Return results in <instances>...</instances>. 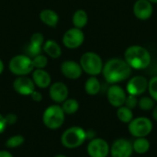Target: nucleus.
<instances>
[{
	"label": "nucleus",
	"mask_w": 157,
	"mask_h": 157,
	"mask_svg": "<svg viewBox=\"0 0 157 157\" xmlns=\"http://www.w3.org/2000/svg\"><path fill=\"white\" fill-rule=\"evenodd\" d=\"M132 70L124 59L111 58L104 63L102 74L109 84L114 85L129 79L132 75Z\"/></svg>",
	"instance_id": "nucleus-1"
},
{
	"label": "nucleus",
	"mask_w": 157,
	"mask_h": 157,
	"mask_svg": "<svg viewBox=\"0 0 157 157\" xmlns=\"http://www.w3.org/2000/svg\"><path fill=\"white\" fill-rule=\"evenodd\" d=\"M124 60L132 69L144 70L151 64V53L140 45H132L124 52Z\"/></svg>",
	"instance_id": "nucleus-2"
},
{
	"label": "nucleus",
	"mask_w": 157,
	"mask_h": 157,
	"mask_svg": "<svg viewBox=\"0 0 157 157\" xmlns=\"http://www.w3.org/2000/svg\"><path fill=\"white\" fill-rule=\"evenodd\" d=\"M86 140V131L79 126L69 127L61 136V144L67 149L77 148L83 145Z\"/></svg>",
	"instance_id": "nucleus-3"
},
{
	"label": "nucleus",
	"mask_w": 157,
	"mask_h": 157,
	"mask_svg": "<svg viewBox=\"0 0 157 157\" xmlns=\"http://www.w3.org/2000/svg\"><path fill=\"white\" fill-rule=\"evenodd\" d=\"M65 114L61 106L54 104L49 106L42 114V122L49 130H58L64 122Z\"/></svg>",
	"instance_id": "nucleus-4"
},
{
	"label": "nucleus",
	"mask_w": 157,
	"mask_h": 157,
	"mask_svg": "<svg viewBox=\"0 0 157 157\" xmlns=\"http://www.w3.org/2000/svg\"><path fill=\"white\" fill-rule=\"evenodd\" d=\"M79 63L83 72L89 75L90 76H97L101 74L104 65L101 57L94 52H85L81 56Z\"/></svg>",
	"instance_id": "nucleus-5"
},
{
	"label": "nucleus",
	"mask_w": 157,
	"mask_h": 157,
	"mask_svg": "<svg viewBox=\"0 0 157 157\" xmlns=\"http://www.w3.org/2000/svg\"><path fill=\"white\" fill-rule=\"evenodd\" d=\"M10 72L17 76H25L32 73L34 70L32 60L27 54H17L9 62Z\"/></svg>",
	"instance_id": "nucleus-6"
},
{
	"label": "nucleus",
	"mask_w": 157,
	"mask_h": 157,
	"mask_svg": "<svg viewBox=\"0 0 157 157\" xmlns=\"http://www.w3.org/2000/svg\"><path fill=\"white\" fill-rule=\"evenodd\" d=\"M153 127V122L149 118L138 117L133 118L128 124V131L130 134L135 138L146 137L152 132Z\"/></svg>",
	"instance_id": "nucleus-7"
},
{
	"label": "nucleus",
	"mask_w": 157,
	"mask_h": 157,
	"mask_svg": "<svg viewBox=\"0 0 157 157\" xmlns=\"http://www.w3.org/2000/svg\"><path fill=\"white\" fill-rule=\"evenodd\" d=\"M85 40V34L81 29L72 28L66 30L63 36V44L68 49L79 48Z\"/></svg>",
	"instance_id": "nucleus-8"
},
{
	"label": "nucleus",
	"mask_w": 157,
	"mask_h": 157,
	"mask_svg": "<svg viewBox=\"0 0 157 157\" xmlns=\"http://www.w3.org/2000/svg\"><path fill=\"white\" fill-rule=\"evenodd\" d=\"M110 146L107 141L102 138H94L89 141L86 152L90 157H108Z\"/></svg>",
	"instance_id": "nucleus-9"
},
{
	"label": "nucleus",
	"mask_w": 157,
	"mask_h": 157,
	"mask_svg": "<svg viewBox=\"0 0 157 157\" xmlns=\"http://www.w3.org/2000/svg\"><path fill=\"white\" fill-rule=\"evenodd\" d=\"M132 153V144L124 138H120L114 141L109 149L111 157H131Z\"/></svg>",
	"instance_id": "nucleus-10"
},
{
	"label": "nucleus",
	"mask_w": 157,
	"mask_h": 157,
	"mask_svg": "<svg viewBox=\"0 0 157 157\" xmlns=\"http://www.w3.org/2000/svg\"><path fill=\"white\" fill-rule=\"evenodd\" d=\"M127 98V92L119 85H111L107 91V98L109 103L114 108L124 106Z\"/></svg>",
	"instance_id": "nucleus-11"
},
{
	"label": "nucleus",
	"mask_w": 157,
	"mask_h": 157,
	"mask_svg": "<svg viewBox=\"0 0 157 157\" xmlns=\"http://www.w3.org/2000/svg\"><path fill=\"white\" fill-rule=\"evenodd\" d=\"M148 87V80L143 75H136L132 77L126 86V92L128 95L141 96L143 95Z\"/></svg>",
	"instance_id": "nucleus-12"
},
{
	"label": "nucleus",
	"mask_w": 157,
	"mask_h": 157,
	"mask_svg": "<svg viewBox=\"0 0 157 157\" xmlns=\"http://www.w3.org/2000/svg\"><path fill=\"white\" fill-rule=\"evenodd\" d=\"M13 89L21 96H30L34 90H36V86L33 80L27 75L17 76L13 82Z\"/></svg>",
	"instance_id": "nucleus-13"
},
{
	"label": "nucleus",
	"mask_w": 157,
	"mask_h": 157,
	"mask_svg": "<svg viewBox=\"0 0 157 157\" xmlns=\"http://www.w3.org/2000/svg\"><path fill=\"white\" fill-rule=\"evenodd\" d=\"M68 95V87L63 82H55L51 84L49 86V96L51 99L57 104L63 103L65 99H67Z\"/></svg>",
	"instance_id": "nucleus-14"
},
{
	"label": "nucleus",
	"mask_w": 157,
	"mask_h": 157,
	"mask_svg": "<svg viewBox=\"0 0 157 157\" xmlns=\"http://www.w3.org/2000/svg\"><path fill=\"white\" fill-rule=\"evenodd\" d=\"M133 14L140 20L149 19L154 12L153 4L148 0H137L133 5Z\"/></svg>",
	"instance_id": "nucleus-15"
},
{
	"label": "nucleus",
	"mask_w": 157,
	"mask_h": 157,
	"mask_svg": "<svg viewBox=\"0 0 157 157\" xmlns=\"http://www.w3.org/2000/svg\"><path fill=\"white\" fill-rule=\"evenodd\" d=\"M61 72L64 77L71 80L80 78L83 74V70L80 63L71 60L64 61L61 64Z\"/></svg>",
	"instance_id": "nucleus-16"
},
{
	"label": "nucleus",
	"mask_w": 157,
	"mask_h": 157,
	"mask_svg": "<svg viewBox=\"0 0 157 157\" xmlns=\"http://www.w3.org/2000/svg\"><path fill=\"white\" fill-rule=\"evenodd\" d=\"M43 43H44V36L40 32L34 33L31 36L29 43L27 47V52H28L27 55L29 57L31 56L33 58L36 55L40 54Z\"/></svg>",
	"instance_id": "nucleus-17"
},
{
	"label": "nucleus",
	"mask_w": 157,
	"mask_h": 157,
	"mask_svg": "<svg viewBox=\"0 0 157 157\" xmlns=\"http://www.w3.org/2000/svg\"><path fill=\"white\" fill-rule=\"evenodd\" d=\"M31 79L39 88H48L52 84V77L44 69H34L32 71Z\"/></svg>",
	"instance_id": "nucleus-18"
},
{
	"label": "nucleus",
	"mask_w": 157,
	"mask_h": 157,
	"mask_svg": "<svg viewBox=\"0 0 157 157\" xmlns=\"http://www.w3.org/2000/svg\"><path fill=\"white\" fill-rule=\"evenodd\" d=\"M40 19L42 23L49 27H56L59 22V16L58 14L52 9H43L40 13Z\"/></svg>",
	"instance_id": "nucleus-19"
},
{
	"label": "nucleus",
	"mask_w": 157,
	"mask_h": 157,
	"mask_svg": "<svg viewBox=\"0 0 157 157\" xmlns=\"http://www.w3.org/2000/svg\"><path fill=\"white\" fill-rule=\"evenodd\" d=\"M42 49L45 52V53L52 59H57L62 54L61 46L53 40H47L43 43Z\"/></svg>",
	"instance_id": "nucleus-20"
},
{
	"label": "nucleus",
	"mask_w": 157,
	"mask_h": 157,
	"mask_svg": "<svg viewBox=\"0 0 157 157\" xmlns=\"http://www.w3.org/2000/svg\"><path fill=\"white\" fill-rule=\"evenodd\" d=\"M133 152L138 155H144L146 154L151 147V144L146 137H140L135 138V140L132 143Z\"/></svg>",
	"instance_id": "nucleus-21"
},
{
	"label": "nucleus",
	"mask_w": 157,
	"mask_h": 157,
	"mask_svg": "<svg viewBox=\"0 0 157 157\" xmlns=\"http://www.w3.org/2000/svg\"><path fill=\"white\" fill-rule=\"evenodd\" d=\"M101 85L97 76H90L85 83V91L89 96H96L99 93Z\"/></svg>",
	"instance_id": "nucleus-22"
},
{
	"label": "nucleus",
	"mask_w": 157,
	"mask_h": 157,
	"mask_svg": "<svg viewBox=\"0 0 157 157\" xmlns=\"http://www.w3.org/2000/svg\"><path fill=\"white\" fill-rule=\"evenodd\" d=\"M72 21L74 24L75 28L77 29H83L84 27L86 26L87 22H88V16L87 13L84 10V9H78L76 10L72 17Z\"/></svg>",
	"instance_id": "nucleus-23"
},
{
	"label": "nucleus",
	"mask_w": 157,
	"mask_h": 157,
	"mask_svg": "<svg viewBox=\"0 0 157 157\" xmlns=\"http://www.w3.org/2000/svg\"><path fill=\"white\" fill-rule=\"evenodd\" d=\"M62 109L65 115H73L79 109V102L75 98H67L62 103Z\"/></svg>",
	"instance_id": "nucleus-24"
},
{
	"label": "nucleus",
	"mask_w": 157,
	"mask_h": 157,
	"mask_svg": "<svg viewBox=\"0 0 157 157\" xmlns=\"http://www.w3.org/2000/svg\"><path fill=\"white\" fill-rule=\"evenodd\" d=\"M117 117L120 121L125 124H129L133 119L132 109L127 108L126 106H121L117 109Z\"/></svg>",
	"instance_id": "nucleus-25"
},
{
	"label": "nucleus",
	"mask_w": 157,
	"mask_h": 157,
	"mask_svg": "<svg viewBox=\"0 0 157 157\" xmlns=\"http://www.w3.org/2000/svg\"><path fill=\"white\" fill-rule=\"evenodd\" d=\"M155 106V101L151 97H142L138 100V107L144 111L152 110Z\"/></svg>",
	"instance_id": "nucleus-26"
},
{
	"label": "nucleus",
	"mask_w": 157,
	"mask_h": 157,
	"mask_svg": "<svg viewBox=\"0 0 157 157\" xmlns=\"http://www.w3.org/2000/svg\"><path fill=\"white\" fill-rule=\"evenodd\" d=\"M25 143V138L20 134H16L9 137L6 142V146L9 149H14L21 146Z\"/></svg>",
	"instance_id": "nucleus-27"
},
{
	"label": "nucleus",
	"mask_w": 157,
	"mask_h": 157,
	"mask_svg": "<svg viewBox=\"0 0 157 157\" xmlns=\"http://www.w3.org/2000/svg\"><path fill=\"white\" fill-rule=\"evenodd\" d=\"M32 60V64L34 69H44L47 64H48V59L45 55L38 54L35 57L31 58Z\"/></svg>",
	"instance_id": "nucleus-28"
},
{
	"label": "nucleus",
	"mask_w": 157,
	"mask_h": 157,
	"mask_svg": "<svg viewBox=\"0 0 157 157\" xmlns=\"http://www.w3.org/2000/svg\"><path fill=\"white\" fill-rule=\"evenodd\" d=\"M147 90L149 92L150 97L157 102V75L153 76L150 80H148V87Z\"/></svg>",
	"instance_id": "nucleus-29"
},
{
	"label": "nucleus",
	"mask_w": 157,
	"mask_h": 157,
	"mask_svg": "<svg viewBox=\"0 0 157 157\" xmlns=\"http://www.w3.org/2000/svg\"><path fill=\"white\" fill-rule=\"evenodd\" d=\"M138 98L136 96H132V95H127L124 106H126L127 108L131 109H134L136 107H138Z\"/></svg>",
	"instance_id": "nucleus-30"
},
{
	"label": "nucleus",
	"mask_w": 157,
	"mask_h": 157,
	"mask_svg": "<svg viewBox=\"0 0 157 157\" xmlns=\"http://www.w3.org/2000/svg\"><path fill=\"white\" fill-rule=\"evenodd\" d=\"M5 119H6V124L7 125H13V124H15L17 121V117L14 113H8V114H6L5 116Z\"/></svg>",
	"instance_id": "nucleus-31"
},
{
	"label": "nucleus",
	"mask_w": 157,
	"mask_h": 157,
	"mask_svg": "<svg viewBox=\"0 0 157 157\" xmlns=\"http://www.w3.org/2000/svg\"><path fill=\"white\" fill-rule=\"evenodd\" d=\"M30 98L33 101L35 102H40L42 100V94L40 92V91H37V90H34L32 92V94L30 95Z\"/></svg>",
	"instance_id": "nucleus-32"
},
{
	"label": "nucleus",
	"mask_w": 157,
	"mask_h": 157,
	"mask_svg": "<svg viewBox=\"0 0 157 157\" xmlns=\"http://www.w3.org/2000/svg\"><path fill=\"white\" fill-rule=\"evenodd\" d=\"M7 124H6V119H5V116H3L1 113H0V134L3 133L6 128Z\"/></svg>",
	"instance_id": "nucleus-33"
},
{
	"label": "nucleus",
	"mask_w": 157,
	"mask_h": 157,
	"mask_svg": "<svg viewBox=\"0 0 157 157\" xmlns=\"http://www.w3.org/2000/svg\"><path fill=\"white\" fill-rule=\"evenodd\" d=\"M0 157H14V156H13V155H12L10 152H8V151H6V150H2V151H0Z\"/></svg>",
	"instance_id": "nucleus-34"
},
{
	"label": "nucleus",
	"mask_w": 157,
	"mask_h": 157,
	"mask_svg": "<svg viewBox=\"0 0 157 157\" xmlns=\"http://www.w3.org/2000/svg\"><path fill=\"white\" fill-rule=\"evenodd\" d=\"M152 110H153V118L155 121H157V105L155 106V108Z\"/></svg>",
	"instance_id": "nucleus-35"
},
{
	"label": "nucleus",
	"mask_w": 157,
	"mask_h": 157,
	"mask_svg": "<svg viewBox=\"0 0 157 157\" xmlns=\"http://www.w3.org/2000/svg\"><path fill=\"white\" fill-rule=\"evenodd\" d=\"M4 68H5V65H4V63H3V61L0 59V75L3 73V71H4Z\"/></svg>",
	"instance_id": "nucleus-36"
},
{
	"label": "nucleus",
	"mask_w": 157,
	"mask_h": 157,
	"mask_svg": "<svg viewBox=\"0 0 157 157\" xmlns=\"http://www.w3.org/2000/svg\"><path fill=\"white\" fill-rule=\"evenodd\" d=\"M54 157H68V156H66V155H55Z\"/></svg>",
	"instance_id": "nucleus-37"
},
{
	"label": "nucleus",
	"mask_w": 157,
	"mask_h": 157,
	"mask_svg": "<svg viewBox=\"0 0 157 157\" xmlns=\"http://www.w3.org/2000/svg\"><path fill=\"white\" fill-rule=\"evenodd\" d=\"M148 1H150L152 4H157V0H148Z\"/></svg>",
	"instance_id": "nucleus-38"
}]
</instances>
